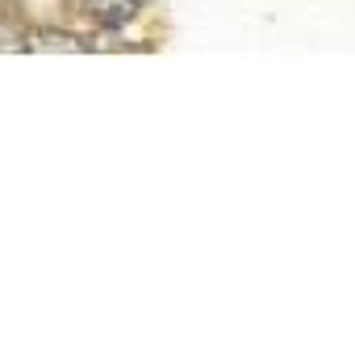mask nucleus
Segmentation results:
<instances>
[{"instance_id": "obj_1", "label": "nucleus", "mask_w": 355, "mask_h": 360, "mask_svg": "<svg viewBox=\"0 0 355 360\" xmlns=\"http://www.w3.org/2000/svg\"><path fill=\"white\" fill-rule=\"evenodd\" d=\"M80 4H84L88 17H96L109 30H117V25H126L134 17V0H80Z\"/></svg>"}, {"instance_id": "obj_2", "label": "nucleus", "mask_w": 355, "mask_h": 360, "mask_svg": "<svg viewBox=\"0 0 355 360\" xmlns=\"http://www.w3.org/2000/svg\"><path fill=\"white\" fill-rule=\"evenodd\" d=\"M13 46H17V38H13V34L0 25V51H13Z\"/></svg>"}]
</instances>
